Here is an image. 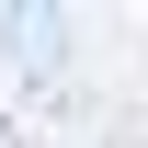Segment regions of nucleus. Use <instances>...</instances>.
Returning <instances> with one entry per match:
<instances>
[{
  "mask_svg": "<svg viewBox=\"0 0 148 148\" xmlns=\"http://www.w3.org/2000/svg\"><path fill=\"white\" fill-rule=\"evenodd\" d=\"M0 46H12L23 69H57V46H69V23H57V12H0Z\"/></svg>",
  "mask_w": 148,
  "mask_h": 148,
  "instance_id": "1",
  "label": "nucleus"
}]
</instances>
